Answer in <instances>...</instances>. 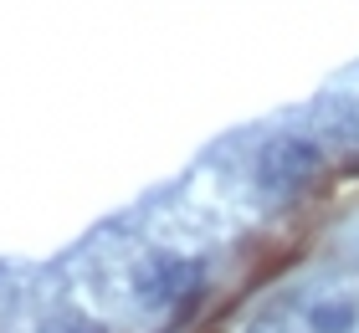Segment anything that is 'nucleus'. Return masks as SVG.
<instances>
[{
	"instance_id": "4",
	"label": "nucleus",
	"mask_w": 359,
	"mask_h": 333,
	"mask_svg": "<svg viewBox=\"0 0 359 333\" xmlns=\"http://www.w3.org/2000/svg\"><path fill=\"white\" fill-rule=\"evenodd\" d=\"M354 318H359V313H354V303L334 297V303H318L308 323H313V333H349V328H354Z\"/></svg>"
},
{
	"instance_id": "1",
	"label": "nucleus",
	"mask_w": 359,
	"mask_h": 333,
	"mask_svg": "<svg viewBox=\"0 0 359 333\" xmlns=\"http://www.w3.org/2000/svg\"><path fill=\"white\" fill-rule=\"evenodd\" d=\"M323 170V144L303 139V133H277L257 154V190L267 200H298L313 190V179Z\"/></svg>"
},
{
	"instance_id": "2",
	"label": "nucleus",
	"mask_w": 359,
	"mask_h": 333,
	"mask_svg": "<svg viewBox=\"0 0 359 333\" xmlns=\"http://www.w3.org/2000/svg\"><path fill=\"white\" fill-rule=\"evenodd\" d=\"M134 292L144 308H165V303H195L201 297V266L190 257H175V252H149L134 266Z\"/></svg>"
},
{
	"instance_id": "3",
	"label": "nucleus",
	"mask_w": 359,
	"mask_h": 333,
	"mask_svg": "<svg viewBox=\"0 0 359 333\" xmlns=\"http://www.w3.org/2000/svg\"><path fill=\"white\" fill-rule=\"evenodd\" d=\"M318 144L339 149V154H359V97L354 93L318 103Z\"/></svg>"
},
{
	"instance_id": "5",
	"label": "nucleus",
	"mask_w": 359,
	"mask_h": 333,
	"mask_svg": "<svg viewBox=\"0 0 359 333\" xmlns=\"http://www.w3.org/2000/svg\"><path fill=\"white\" fill-rule=\"evenodd\" d=\"M252 333H292V328H287V323H277V318H267V323H257Z\"/></svg>"
}]
</instances>
